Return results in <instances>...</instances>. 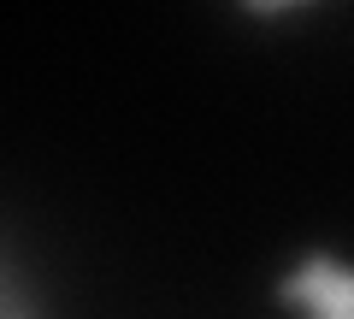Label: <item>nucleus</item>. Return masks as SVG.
<instances>
[{"mask_svg":"<svg viewBox=\"0 0 354 319\" xmlns=\"http://www.w3.org/2000/svg\"><path fill=\"white\" fill-rule=\"evenodd\" d=\"M278 295L290 307H301L307 319H354V266L337 255H307L278 284Z\"/></svg>","mask_w":354,"mask_h":319,"instance_id":"f257e3e1","label":"nucleus"},{"mask_svg":"<svg viewBox=\"0 0 354 319\" xmlns=\"http://www.w3.org/2000/svg\"><path fill=\"white\" fill-rule=\"evenodd\" d=\"M0 319H30V307H24V295H18L12 272H6V290H0Z\"/></svg>","mask_w":354,"mask_h":319,"instance_id":"f03ea898","label":"nucleus"},{"mask_svg":"<svg viewBox=\"0 0 354 319\" xmlns=\"http://www.w3.org/2000/svg\"><path fill=\"white\" fill-rule=\"evenodd\" d=\"M254 18H266V12H283V6H295V0H242Z\"/></svg>","mask_w":354,"mask_h":319,"instance_id":"7ed1b4c3","label":"nucleus"}]
</instances>
